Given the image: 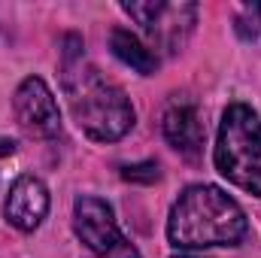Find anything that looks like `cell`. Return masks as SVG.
Returning a JSON list of instances; mask_svg holds the SVG:
<instances>
[{"label":"cell","instance_id":"1","mask_svg":"<svg viewBox=\"0 0 261 258\" xmlns=\"http://www.w3.org/2000/svg\"><path fill=\"white\" fill-rule=\"evenodd\" d=\"M61 91L76 128L94 143H119L137 122L128 94L85 58L79 34H64L58 49Z\"/></svg>","mask_w":261,"mask_h":258},{"label":"cell","instance_id":"2","mask_svg":"<svg viewBox=\"0 0 261 258\" xmlns=\"http://www.w3.org/2000/svg\"><path fill=\"white\" fill-rule=\"evenodd\" d=\"M246 234L249 219L243 207L228 192L210 183L186 186L167 216V240L176 249L240 246Z\"/></svg>","mask_w":261,"mask_h":258},{"label":"cell","instance_id":"3","mask_svg":"<svg viewBox=\"0 0 261 258\" xmlns=\"http://www.w3.org/2000/svg\"><path fill=\"white\" fill-rule=\"evenodd\" d=\"M216 170L240 192L261 197V116L249 104H228L213 146Z\"/></svg>","mask_w":261,"mask_h":258},{"label":"cell","instance_id":"4","mask_svg":"<svg viewBox=\"0 0 261 258\" xmlns=\"http://www.w3.org/2000/svg\"><path fill=\"white\" fill-rule=\"evenodd\" d=\"M122 12L140 24V31L146 34V46L158 58L179 55L197 24V3L130 0V3H122Z\"/></svg>","mask_w":261,"mask_h":258},{"label":"cell","instance_id":"5","mask_svg":"<svg viewBox=\"0 0 261 258\" xmlns=\"http://www.w3.org/2000/svg\"><path fill=\"white\" fill-rule=\"evenodd\" d=\"M73 231L85 246V258H143L122 234L116 213L103 197L79 194L73 200Z\"/></svg>","mask_w":261,"mask_h":258},{"label":"cell","instance_id":"6","mask_svg":"<svg viewBox=\"0 0 261 258\" xmlns=\"http://www.w3.org/2000/svg\"><path fill=\"white\" fill-rule=\"evenodd\" d=\"M12 113L18 128L31 140H55L61 137V110L52 94V88L40 76H28L18 82L12 94Z\"/></svg>","mask_w":261,"mask_h":258},{"label":"cell","instance_id":"7","mask_svg":"<svg viewBox=\"0 0 261 258\" xmlns=\"http://www.w3.org/2000/svg\"><path fill=\"white\" fill-rule=\"evenodd\" d=\"M161 134L173 152H179L189 164H197L203 158L206 146V128L203 116L195 97L189 94H173L164 110H161Z\"/></svg>","mask_w":261,"mask_h":258},{"label":"cell","instance_id":"8","mask_svg":"<svg viewBox=\"0 0 261 258\" xmlns=\"http://www.w3.org/2000/svg\"><path fill=\"white\" fill-rule=\"evenodd\" d=\"M49 189L40 176L34 173H21L12 179L6 200H3V216L6 222L21 231V234H31L43 225V219L49 216Z\"/></svg>","mask_w":261,"mask_h":258},{"label":"cell","instance_id":"9","mask_svg":"<svg viewBox=\"0 0 261 258\" xmlns=\"http://www.w3.org/2000/svg\"><path fill=\"white\" fill-rule=\"evenodd\" d=\"M110 52L140 76H155L158 67H161V58L146 46V40H140L128 28H113L110 31Z\"/></svg>","mask_w":261,"mask_h":258},{"label":"cell","instance_id":"10","mask_svg":"<svg viewBox=\"0 0 261 258\" xmlns=\"http://www.w3.org/2000/svg\"><path fill=\"white\" fill-rule=\"evenodd\" d=\"M234 31L243 43H261V3L240 6V12L234 18Z\"/></svg>","mask_w":261,"mask_h":258},{"label":"cell","instance_id":"11","mask_svg":"<svg viewBox=\"0 0 261 258\" xmlns=\"http://www.w3.org/2000/svg\"><path fill=\"white\" fill-rule=\"evenodd\" d=\"M122 179H125V183H143V186H155V183H161V167H158V161L125 164V167H122Z\"/></svg>","mask_w":261,"mask_h":258},{"label":"cell","instance_id":"12","mask_svg":"<svg viewBox=\"0 0 261 258\" xmlns=\"http://www.w3.org/2000/svg\"><path fill=\"white\" fill-rule=\"evenodd\" d=\"M173 258H200V255H189V252H179V255H173Z\"/></svg>","mask_w":261,"mask_h":258}]
</instances>
